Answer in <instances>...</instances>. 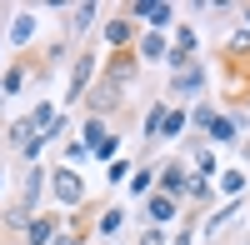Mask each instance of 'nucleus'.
Returning a JSON list of instances; mask_svg holds the SVG:
<instances>
[{
	"label": "nucleus",
	"instance_id": "obj_1",
	"mask_svg": "<svg viewBox=\"0 0 250 245\" xmlns=\"http://www.w3.org/2000/svg\"><path fill=\"white\" fill-rule=\"evenodd\" d=\"M55 115H60V110L50 105V100H40V105H35L25 120H15V125H10V140H15V150H20V145H30V140H40V135H45V125H50Z\"/></svg>",
	"mask_w": 250,
	"mask_h": 245
},
{
	"label": "nucleus",
	"instance_id": "obj_2",
	"mask_svg": "<svg viewBox=\"0 0 250 245\" xmlns=\"http://www.w3.org/2000/svg\"><path fill=\"white\" fill-rule=\"evenodd\" d=\"M50 195H55L65 210H75L80 200H85V180H80L70 165H60V170H50Z\"/></svg>",
	"mask_w": 250,
	"mask_h": 245
},
{
	"label": "nucleus",
	"instance_id": "obj_3",
	"mask_svg": "<svg viewBox=\"0 0 250 245\" xmlns=\"http://www.w3.org/2000/svg\"><path fill=\"white\" fill-rule=\"evenodd\" d=\"M85 150H90L95 160H105V165H110V160H120V155H115V150H120V140L105 130V120H100V115L85 120Z\"/></svg>",
	"mask_w": 250,
	"mask_h": 245
},
{
	"label": "nucleus",
	"instance_id": "obj_4",
	"mask_svg": "<svg viewBox=\"0 0 250 245\" xmlns=\"http://www.w3.org/2000/svg\"><path fill=\"white\" fill-rule=\"evenodd\" d=\"M95 60H100V55H90V50L70 60V85H65V105H70V100H80V95H85V85L95 80Z\"/></svg>",
	"mask_w": 250,
	"mask_h": 245
},
{
	"label": "nucleus",
	"instance_id": "obj_5",
	"mask_svg": "<svg viewBox=\"0 0 250 245\" xmlns=\"http://www.w3.org/2000/svg\"><path fill=\"white\" fill-rule=\"evenodd\" d=\"M130 20H145L150 30H165L175 20V5H165V0H135L130 5Z\"/></svg>",
	"mask_w": 250,
	"mask_h": 245
},
{
	"label": "nucleus",
	"instance_id": "obj_6",
	"mask_svg": "<svg viewBox=\"0 0 250 245\" xmlns=\"http://www.w3.org/2000/svg\"><path fill=\"white\" fill-rule=\"evenodd\" d=\"M160 195H170V200L190 195V175H185V165H165L160 170Z\"/></svg>",
	"mask_w": 250,
	"mask_h": 245
},
{
	"label": "nucleus",
	"instance_id": "obj_7",
	"mask_svg": "<svg viewBox=\"0 0 250 245\" xmlns=\"http://www.w3.org/2000/svg\"><path fill=\"white\" fill-rule=\"evenodd\" d=\"M135 40V20L130 15H115V20H105V45L110 50H125Z\"/></svg>",
	"mask_w": 250,
	"mask_h": 245
},
{
	"label": "nucleus",
	"instance_id": "obj_8",
	"mask_svg": "<svg viewBox=\"0 0 250 245\" xmlns=\"http://www.w3.org/2000/svg\"><path fill=\"white\" fill-rule=\"evenodd\" d=\"M200 85H205V65H200V60H190V65L175 70V80H170V90H175V95H195Z\"/></svg>",
	"mask_w": 250,
	"mask_h": 245
},
{
	"label": "nucleus",
	"instance_id": "obj_9",
	"mask_svg": "<svg viewBox=\"0 0 250 245\" xmlns=\"http://www.w3.org/2000/svg\"><path fill=\"white\" fill-rule=\"evenodd\" d=\"M55 235H60V220H50V215H35L25 225V245H55Z\"/></svg>",
	"mask_w": 250,
	"mask_h": 245
},
{
	"label": "nucleus",
	"instance_id": "obj_10",
	"mask_svg": "<svg viewBox=\"0 0 250 245\" xmlns=\"http://www.w3.org/2000/svg\"><path fill=\"white\" fill-rule=\"evenodd\" d=\"M175 210H180V200H170V195H150L145 200V215H150V225H165V220H175Z\"/></svg>",
	"mask_w": 250,
	"mask_h": 245
},
{
	"label": "nucleus",
	"instance_id": "obj_11",
	"mask_svg": "<svg viewBox=\"0 0 250 245\" xmlns=\"http://www.w3.org/2000/svg\"><path fill=\"white\" fill-rule=\"evenodd\" d=\"M165 120H170V105L155 100V105L145 110V140H160V135H165Z\"/></svg>",
	"mask_w": 250,
	"mask_h": 245
},
{
	"label": "nucleus",
	"instance_id": "obj_12",
	"mask_svg": "<svg viewBox=\"0 0 250 245\" xmlns=\"http://www.w3.org/2000/svg\"><path fill=\"white\" fill-rule=\"evenodd\" d=\"M235 135H240V125L230 115H215L210 120V140H215V145H235Z\"/></svg>",
	"mask_w": 250,
	"mask_h": 245
},
{
	"label": "nucleus",
	"instance_id": "obj_13",
	"mask_svg": "<svg viewBox=\"0 0 250 245\" xmlns=\"http://www.w3.org/2000/svg\"><path fill=\"white\" fill-rule=\"evenodd\" d=\"M155 180H160V170H150V165H145V170H135V175H130V195L150 200V195H155Z\"/></svg>",
	"mask_w": 250,
	"mask_h": 245
},
{
	"label": "nucleus",
	"instance_id": "obj_14",
	"mask_svg": "<svg viewBox=\"0 0 250 245\" xmlns=\"http://www.w3.org/2000/svg\"><path fill=\"white\" fill-rule=\"evenodd\" d=\"M30 35H35V15H30V10H20V15L10 20V40H15V45H25Z\"/></svg>",
	"mask_w": 250,
	"mask_h": 245
},
{
	"label": "nucleus",
	"instance_id": "obj_15",
	"mask_svg": "<svg viewBox=\"0 0 250 245\" xmlns=\"http://www.w3.org/2000/svg\"><path fill=\"white\" fill-rule=\"evenodd\" d=\"M125 225V210L120 205H110V210H100V220H95V230H100V240H105V235H115Z\"/></svg>",
	"mask_w": 250,
	"mask_h": 245
},
{
	"label": "nucleus",
	"instance_id": "obj_16",
	"mask_svg": "<svg viewBox=\"0 0 250 245\" xmlns=\"http://www.w3.org/2000/svg\"><path fill=\"white\" fill-rule=\"evenodd\" d=\"M235 215H240V200H225V205H220L210 220H205V235H215V230L225 225V220H235Z\"/></svg>",
	"mask_w": 250,
	"mask_h": 245
},
{
	"label": "nucleus",
	"instance_id": "obj_17",
	"mask_svg": "<svg viewBox=\"0 0 250 245\" xmlns=\"http://www.w3.org/2000/svg\"><path fill=\"white\" fill-rule=\"evenodd\" d=\"M65 15H70V35H80V30H90V20H95V5H70Z\"/></svg>",
	"mask_w": 250,
	"mask_h": 245
},
{
	"label": "nucleus",
	"instance_id": "obj_18",
	"mask_svg": "<svg viewBox=\"0 0 250 245\" xmlns=\"http://www.w3.org/2000/svg\"><path fill=\"white\" fill-rule=\"evenodd\" d=\"M140 55H145V60H170L175 50H170V45H165V40H160V35H145V45H140Z\"/></svg>",
	"mask_w": 250,
	"mask_h": 245
},
{
	"label": "nucleus",
	"instance_id": "obj_19",
	"mask_svg": "<svg viewBox=\"0 0 250 245\" xmlns=\"http://www.w3.org/2000/svg\"><path fill=\"white\" fill-rule=\"evenodd\" d=\"M215 180H220V195L240 200V190H245V175H240V170H225V175H215Z\"/></svg>",
	"mask_w": 250,
	"mask_h": 245
},
{
	"label": "nucleus",
	"instance_id": "obj_20",
	"mask_svg": "<svg viewBox=\"0 0 250 245\" xmlns=\"http://www.w3.org/2000/svg\"><path fill=\"white\" fill-rule=\"evenodd\" d=\"M130 160H110V165H105V180H110V185H130Z\"/></svg>",
	"mask_w": 250,
	"mask_h": 245
},
{
	"label": "nucleus",
	"instance_id": "obj_21",
	"mask_svg": "<svg viewBox=\"0 0 250 245\" xmlns=\"http://www.w3.org/2000/svg\"><path fill=\"white\" fill-rule=\"evenodd\" d=\"M20 85H25V65H10V70H5V80H0V95H15Z\"/></svg>",
	"mask_w": 250,
	"mask_h": 245
},
{
	"label": "nucleus",
	"instance_id": "obj_22",
	"mask_svg": "<svg viewBox=\"0 0 250 245\" xmlns=\"http://www.w3.org/2000/svg\"><path fill=\"white\" fill-rule=\"evenodd\" d=\"M175 55H185V60L195 55V30H190V25H180V30H175Z\"/></svg>",
	"mask_w": 250,
	"mask_h": 245
},
{
	"label": "nucleus",
	"instance_id": "obj_23",
	"mask_svg": "<svg viewBox=\"0 0 250 245\" xmlns=\"http://www.w3.org/2000/svg\"><path fill=\"white\" fill-rule=\"evenodd\" d=\"M185 125H190V115H185V110H170V120H165V135H160V140H175Z\"/></svg>",
	"mask_w": 250,
	"mask_h": 245
},
{
	"label": "nucleus",
	"instance_id": "obj_24",
	"mask_svg": "<svg viewBox=\"0 0 250 245\" xmlns=\"http://www.w3.org/2000/svg\"><path fill=\"white\" fill-rule=\"evenodd\" d=\"M205 195H210V175H190V195H185V200H205Z\"/></svg>",
	"mask_w": 250,
	"mask_h": 245
},
{
	"label": "nucleus",
	"instance_id": "obj_25",
	"mask_svg": "<svg viewBox=\"0 0 250 245\" xmlns=\"http://www.w3.org/2000/svg\"><path fill=\"white\" fill-rule=\"evenodd\" d=\"M190 120H195V125H205V130H210V120H215V105H195V115H190Z\"/></svg>",
	"mask_w": 250,
	"mask_h": 245
},
{
	"label": "nucleus",
	"instance_id": "obj_26",
	"mask_svg": "<svg viewBox=\"0 0 250 245\" xmlns=\"http://www.w3.org/2000/svg\"><path fill=\"white\" fill-rule=\"evenodd\" d=\"M140 245H165V230H160V225H150V230L140 235Z\"/></svg>",
	"mask_w": 250,
	"mask_h": 245
},
{
	"label": "nucleus",
	"instance_id": "obj_27",
	"mask_svg": "<svg viewBox=\"0 0 250 245\" xmlns=\"http://www.w3.org/2000/svg\"><path fill=\"white\" fill-rule=\"evenodd\" d=\"M170 245H195V230H190V225H185V230H180V235H175Z\"/></svg>",
	"mask_w": 250,
	"mask_h": 245
},
{
	"label": "nucleus",
	"instance_id": "obj_28",
	"mask_svg": "<svg viewBox=\"0 0 250 245\" xmlns=\"http://www.w3.org/2000/svg\"><path fill=\"white\" fill-rule=\"evenodd\" d=\"M55 245H80V240H75L70 230H60V235H55Z\"/></svg>",
	"mask_w": 250,
	"mask_h": 245
},
{
	"label": "nucleus",
	"instance_id": "obj_29",
	"mask_svg": "<svg viewBox=\"0 0 250 245\" xmlns=\"http://www.w3.org/2000/svg\"><path fill=\"white\" fill-rule=\"evenodd\" d=\"M0 185H5V170H0Z\"/></svg>",
	"mask_w": 250,
	"mask_h": 245
},
{
	"label": "nucleus",
	"instance_id": "obj_30",
	"mask_svg": "<svg viewBox=\"0 0 250 245\" xmlns=\"http://www.w3.org/2000/svg\"><path fill=\"white\" fill-rule=\"evenodd\" d=\"M245 20H250V10H245Z\"/></svg>",
	"mask_w": 250,
	"mask_h": 245
}]
</instances>
